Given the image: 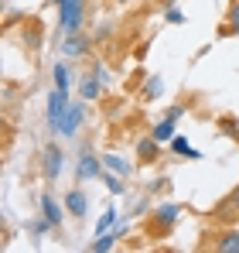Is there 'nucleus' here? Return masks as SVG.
<instances>
[{
	"label": "nucleus",
	"instance_id": "f257e3e1",
	"mask_svg": "<svg viewBox=\"0 0 239 253\" xmlns=\"http://www.w3.org/2000/svg\"><path fill=\"white\" fill-rule=\"evenodd\" d=\"M178 219H181V206H174V202L154 206V209L147 212V236L151 240H167L174 233Z\"/></svg>",
	"mask_w": 239,
	"mask_h": 253
},
{
	"label": "nucleus",
	"instance_id": "f03ea898",
	"mask_svg": "<svg viewBox=\"0 0 239 253\" xmlns=\"http://www.w3.org/2000/svg\"><path fill=\"white\" fill-rule=\"evenodd\" d=\"M58 7V28L62 35H79L85 24V0H51Z\"/></svg>",
	"mask_w": 239,
	"mask_h": 253
},
{
	"label": "nucleus",
	"instance_id": "7ed1b4c3",
	"mask_svg": "<svg viewBox=\"0 0 239 253\" xmlns=\"http://www.w3.org/2000/svg\"><path fill=\"white\" fill-rule=\"evenodd\" d=\"M208 243H201V250L215 253H239V226H219L215 233H205Z\"/></svg>",
	"mask_w": 239,
	"mask_h": 253
},
{
	"label": "nucleus",
	"instance_id": "20e7f679",
	"mask_svg": "<svg viewBox=\"0 0 239 253\" xmlns=\"http://www.w3.org/2000/svg\"><path fill=\"white\" fill-rule=\"evenodd\" d=\"M208 219H212L215 226H236L239 222V185L215 206V209L208 212Z\"/></svg>",
	"mask_w": 239,
	"mask_h": 253
},
{
	"label": "nucleus",
	"instance_id": "39448f33",
	"mask_svg": "<svg viewBox=\"0 0 239 253\" xmlns=\"http://www.w3.org/2000/svg\"><path fill=\"white\" fill-rule=\"evenodd\" d=\"M65 110H69V96L62 89H51L48 92V106H44V120L55 133H62V124H65Z\"/></svg>",
	"mask_w": 239,
	"mask_h": 253
},
{
	"label": "nucleus",
	"instance_id": "423d86ee",
	"mask_svg": "<svg viewBox=\"0 0 239 253\" xmlns=\"http://www.w3.org/2000/svg\"><path fill=\"white\" fill-rule=\"evenodd\" d=\"M62 165H65L62 147H58V144H44V151H41V174H44L48 181H55V178L62 174Z\"/></svg>",
	"mask_w": 239,
	"mask_h": 253
},
{
	"label": "nucleus",
	"instance_id": "0eeeda50",
	"mask_svg": "<svg viewBox=\"0 0 239 253\" xmlns=\"http://www.w3.org/2000/svg\"><path fill=\"white\" fill-rule=\"evenodd\" d=\"M92 178H103V154H82L79 165H76V181H92Z\"/></svg>",
	"mask_w": 239,
	"mask_h": 253
},
{
	"label": "nucleus",
	"instance_id": "6e6552de",
	"mask_svg": "<svg viewBox=\"0 0 239 253\" xmlns=\"http://www.w3.org/2000/svg\"><path fill=\"white\" fill-rule=\"evenodd\" d=\"M137 161L140 165H158L160 161V140H154L151 133L137 140Z\"/></svg>",
	"mask_w": 239,
	"mask_h": 253
},
{
	"label": "nucleus",
	"instance_id": "1a4fd4ad",
	"mask_svg": "<svg viewBox=\"0 0 239 253\" xmlns=\"http://www.w3.org/2000/svg\"><path fill=\"white\" fill-rule=\"evenodd\" d=\"M82 120H85V106H82V103H69L65 124H62V137H76L79 126H82Z\"/></svg>",
	"mask_w": 239,
	"mask_h": 253
},
{
	"label": "nucleus",
	"instance_id": "9d476101",
	"mask_svg": "<svg viewBox=\"0 0 239 253\" xmlns=\"http://www.w3.org/2000/svg\"><path fill=\"white\" fill-rule=\"evenodd\" d=\"M41 215H44V219H48V222H51V226L58 229V226L65 222V215H69V209H65V202L58 206V202H55L51 195H41Z\"/></svg>",
	"mask_w": 239,
	"mask_h": 253
},
{
	"label": "nucleus",
	"instance_id": "9b49d317",
	"mask_svg": "<svg viewBox=\"0 0 239 253\" xmlns=\"http://www.w3.org/2000/svg\"><path fill=\"white\" fill-rule=\"evenodd\" d=\"M89 38H85V35H65V42H62V55H65V58H82V55H85V51H89Z\"/></svg>",
	"mask_w": 239,
	"mask_h": 253
},
{
	"label": "nucleus",
	"instance_id": "f8f14e48",
	"mask_svg": "<svg viewBox=\"0 0 239 253\" xmlns=\"http://www.w3.org/2000/svg\"><path fill=\"white\" fill-rule=\"evenodd\" d=\"M79 96L89 99V103L99 99V96H103V79H99L96 72H92V76H79Z\"/></svg>",
	"mask_w": 239,
	"mask_h": 253
},
{
	"label": "nucleus",
	"instance_id": "ddd939ff",
	"mask_svg": "<svg viewBox=\"0 0 239 253\" xmlns=\"http://www.w3.org/2000/svg\"><path fill=\"white\" fill-rule=\"evenodd\" d=\"M21 42H24V48H28V51H38V48H41V24L35 21V17H28V21H24Z\"/></svg>",
	"mask_w": 239,
	"mask_h": 253
},
{
	"label": "nucleus",
	"instance_id": "4468645a",
	"mask_svg": "<svg viewBox=\"0 0 239 253\" xmlns=\"http://www.w3.org/2000/svg\"><path fill=\"white\" fill-rule=\"evenodd\" d=\"M65 209H69V215H72V219H85V209H89V202H85V195H82L79 188H72V192H69V195H65Z\"/></svg>",
	"mask_w": 239,
	"mask_h": 253
},
{
	"label": "nucleus",
	"instance_id": "2eb2a0df",
	"mask_svg": "<svg viewBox=\"0 0 239 253\" xmlns=\"http://www.w3.org/2000/svg\"><path fill=\"white\" fill-rule=\"evenodd\" d=\"M51 76H55V89H62L65 96L72 92V72H69V65H65V62H55Z\"/></svg>",
	"mask_w": 239,
	"mask_h": 253
},
{
	"label": "nucleus",
	"instance_id": "dca6fc26",
	"mask_svg": "<svg viewBox=\"0 0 239 253\" xmlns=\"http://www.w3.org/2000/svg\"><path fill=\"white\" fill-rule=\"evenodd\" d=\"M167 147H171V154H181V158H188V161H199V158H201L199 151H195L185 137H178V133L171 137V144H167Z\"/></svg>",
	"mask_w": 239,
	"mask_h": 253
},
{
	"label": "nucleus",
	"instance_id": "f3484780",
	"mask_svg": "<svg viewBox=\"0 0 239 253\" xmlns=\"http://www.w3.org/2000/svg\"><path fill=\"white\" fill-rule=\"evenodd\" d=\"M219 35H222V38L239 35V0H233V3H229V14H226V24L219 28Z\"/></svg>",
	"mask_w": 239,
	"mask_h": 253
},
{
	"label": "nucleus",
	"instance_id": "a211bd4d",
	"mask_svg": "<svg viewBox=\"0 0 239 253\" xmlns=\"http://www.w3.org/2000/svg\"><path fill=\"white\" fill-rule=\"evenodd\" d=\"M151 137L154 140H160V144H171V137H174V120H158V124L151 126Z\"/></svg>",
	"mask_w": 239,
	"mask_h": 253
},
{
	"label": "nucleus",
	"instance_id": "6ab92c4d",
	"mask_svg": "<svg viewBox=\"0 0 239 253\" xmlns=\"http://www.w3.org/2000/svg\"><path fill=\"white\" fill-rule=\"evenodd\" d=\"M117 226H120V209L110 206V209L99 215V222H96V236H99V233H110V229H117Z\"/></svg>",
	"mask_w": 239,
	"mask_h": 253
},
{
	"label": "nucleus",
	"instance_id": "aec40b11",
	"mask_svg": "<svg viewBox=\"0 0 239 253\" xmlns=\"http://www.w3.org/2000/svg\"><path fill=\"white\" fill-rule=\"evenodd\" d=\"M160 92H164V79H160V76H147V79H144V89H140V96L151 103V99H158Z\"/></svg>",
	"mask_w": 239,
	"mask_h": 253
},
{
	"label": "nucleus",
	"instance_id": "412c9836",
	"mask_svg": "<svg viewBox=\"0 0 239 253\" xmlns=\"http://www.w3.org/2000/svg\"><path fill=\"white\" fill-rule=\"evenodd\" d=\"M117 240H120V236L113 233V229H110V233H99V236L89 243V250H92V253H106V250H113V247H117Z\"/></svg>",
	"mask_w": 239,
	"mask_h": 253
},
{
	"label": "nucleus",
	"instance_id": "4be33fe9",
	"mask_svg": "<svg viewBox=\"0 0 239 253\" xmlns=\"http://www.w3.org/2000/svg\"><path fill=\"white\" fill-rule=\"evenodd\" d=\"M103 168H110V171H117V174L126 178V174L133 171V165H130V161H123L120 154H103Z\"/></svg>",
	"mask_w": 239,
	"mask_h": 253
},
{
	"label": "nucleus",
	"instance_id": "5701e85b",
	"mask_svg": "<svg viewBox=\"0 0 239 253\" xmlns=\"http://www.w3.org/2000/svg\"><path fill=\"white\" fill-rule=\"evenodd\" d=\"M103 181H106V188L113 192V195H126V185H123V174H117V171L103 168Z\"/></svg>",
	"mask_w": 239,
	"mask_h": 253
},
{
	"label": "nucleus",
	"instance_id": "b1692460",
	"mask_svg": "<svg viewBox=\"0 0 239 253\" xmlns=\"http://www.w3.org/2000/svg\"><path fill=\"white\" fill-rule=\"evenodd\" d=\"M48 229H55V226H51V222H48V219H44V215H41V219H35V222H31V233H35V236H44V233H48Z\"/></svg>",
	"mask_w": 239,
	"mask_h": 253
},
{
	"label": "nucleus",
	"instance_id": "393cba45",
	"mask_svg": "<svg viewBox=\"0 0 239 253\" xmlns=\"http://www.w3.org/2000/svg\"><path fill=\"white\" fill-rule=\"evenodd\" d=\"M185 110H188V106H185V103H174V106H167V113H164V117H167V120H174V124H178V120H181V117H185Z\"/></svg>",
	"mask_w": 239,
	"mask_h": 253
},
{
	"label": "nucleus",
	"instance_id": "a878e982",
	"mask_svg": "<svg viewBox=\"0 0 239 253\" xmlns=\"http://www.w3.org/2000/svg\"><path fill=\"white\" fill-rule=\"evenodd\" d=\"M164 21H167V24H181V21H185V14L171 3V7H167V14H164Z\"/></svg>",
	"mask_w": 239,
	"mask_h": 253
},
{
	"label": "nucleus",
	"instance_id": "bb28decb",
	"mask_svg": "<svg viewBox=\"0 0 239 253\" xmlns=\"http://www.w3.org/2000/svg\"><path fill=\"white\" fill-rule=\"evenodd\" d=\"M219 126H222L226 133H233V137H239V130H236V117H222V120H219Z\"/></svg>",
	"mask_w": 239,
	"mask_h": 253
},
{
	"label": "nucleus",
	"instance_id": "cd10ccee",
	"mask_svg": "<svg viewBox=\"0 0 239 253\" xmlns=\"http://www.w3.org/2000/svg\"><path fill=\"white\" fill-rule=\"evenodd\" d=\"M167 185H171V181H167V178H154V181H151V185H147V192H164V188H167Z\"/></svg>",
	"mask_w": 239,
	"mask_h": 253
},
{
	"label": "nucleus",
	"instance_id": "c85d7f7f",
	"mask_svg": "<svg viewBox=\"0 0 239 253\" xmlns=\"http://www.w3.org/2000/svg\"><path fill=\"white\" fill-rule=\"evenodd\" d=\"M110 3H117V7H123V3H130V0H110Z\"/></svg>",
	"mask_w": 239,
	"mask_h": 253
},
{
	"label": "nucleus",
	"instance_id": "c756f323",
	"mask_svg": "<svg viewBox=\"0 0 239 253\" xmlns=\"http://www.w3.org/2000/svg\"><path fill=\"white\" fill-rule=\"evenodd\" d=\"M236 226H239V222H236Z\"/></svg>",
	"mask_w": 239,
	"mask_h": 253
}]
</instances>
